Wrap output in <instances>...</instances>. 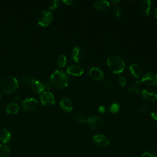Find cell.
<instances>
[{
	"mask_svg": "<svg viewBox=\"0 0 157 157\" xmlns=\"http://www.w3.org/2000/svg\"><path fill=\"white\" fill-rule=\"evenodd\" d=\"M35 82L34 77L31 75H26L21 77L20 82L22 85L26 86H31Z\"/></svg>",
	"mask_w": 157,
	"mask_h": 157,
	"instance_id": "ffe728a7",
	"label": "cell"
},
{
	"mask_svg": "<svg viewBox=\"0 0 157 157\" xmlns=\"http://www.w3.org/2000/svg\"><path fill=\"white\" fill-rule=\"evenodd\" d=\"M87 121L89 126L94 129L101 128V126H103L104 123V120L102 117L96 115H94L90 117L88 119Z\"/></svg>",
	"mask_w": 157,
	"mask_h": 157,
	"instance_id": "9c48e42d",
	"label": "cell"
},
{
	"mask_svg": "<svg viewBox=\"0 0 157 157\" xmlns=\"http://www.w3.org/2000/svg\"><path fill=\"white\" fill-rule=\"evenodd\" d=\"M74 119L77 122L81 123H85L88 120L86 116L84 114H82V113H79V114H77V115H75Z\"/></svg>",
	"mask_w": 157,
	"mask_h": 157,
	"instance_id": "d4e9b609",
	"label": "cell"
},
{
	"mask_svg": "<svg viewBox=\"0 0 157 157\" xmlns=\"http://www.w3.org/2000/svg\"><path fill=\"white\" fill-rule=\"evenodd\" d=\"M94 7L99 11H105L109 7V2L107 1H98L94 3Z\"/></svg>",
	"mask_w": 157,
	"mask_h": 157,
	"instance_id": "d6986e66",
	"label": "cell"
},
{
	"mask_svg": "<svg viewBox=\"0 0 157 157\" xmlns=\"http://www.w3.org/2000/svg\"><path fill=\"white\" fill-rule=\"evenodd\" d=\"M89 75L94 81H101L104 78L102 72L98 67H92L89 71Z\"/></svg>",
	"mask_w": 157,
	"mask_h": 157,
	"instance_id": "8fae6325",
	"label": "cell"
},
{
	"mask_svg": "<svg viewBox=\"0 0 157 157\" xmlns=\"http://www.w3.org/2000/svg\"><path fill=\"white\" fill-rule=\"evenodd\" d=\"M126 80L124 77L123 76H120V77H118V80H117V83L119 86H121V87H124L126 85Z\"/></svg>",
	"mask_w": 157,
	"mask_h": 157,
	"instance_id": "f546056e",
	"label": "cell"
},
{
	"mask_svg": "<svg viewBox=\"0 0 157 157\" xmlns=\"http://www.w3.org/2000/svg\"><path fill=\"white\" fill-rule=\"evenodd\" d=\"M127 92L131 94H137L139 92V89L137 86H131L128 88Z\"/></svg>",
	"mask_w": 157,
	"mask_h": 157,
	"instance_id": "4316f807",
	"label": "cell"
},
{
	"mask_svg": "<svg viewBox=\"0 0 157 157\" xmlns=\"http://www.w3.org/2000/svg\"><path fill=\"white\" fill-rule=\"evenodd\" d=\"M18 87L17 79L12 76H6L3 78L0 83V88L3 93L11 94L15 92Z\"/></svg>",
	"mask_w": 157,
	"mask_h": 157,
	"instance_id": "7a4b0ae2",
	"label": "cell"
},
{
	"mask_svg": "<svg viewBox=\"0 0 157 157\" xmlns=\"http://www.w3.org/2000/svg\"><path fill=\"white\" fill-rule=\"evenodd\" d=\"M103 84H104V86L107 88H109L111 86V83L108 80H104L103 82Z\"/></svg>",
	"mask_w": 157,
	"mask_h": 157,
	"instance_id": "836d02e7",
	"label": "cell"
},
{
	"mask_svg": "<svg viewBox=\"0 0 157 157\" xmlns=\"http://www.w3.org/2000/svg\"><path fill=\"white\" fill-rule=\"evenodd\" d=\"M50 82L56 88L61 89L67 87L69 83V78L63 71H55L50 76Z\"/></svg>",
	"mask_w": 157,
	"mask_h": 157,
	"instance_id": "6da1fadb",
	"label": "cell"
},
{
	"mask_svg": "<svg viewBox=\"0 0 157 157\" xmlns=\"http://www.w3.org/2000/svg\"><path fill=\"white\" fill-rule=\"evenodd\" d=\"M140 94L142 98L147 102H155L157 99V94L152 91L143 90Z\"/></svg>",
	"mask_w": 157,
	"mask_h": 157,
	"instance_id": "7c38bea8",
	"label": "cell"
},
{
	"mask_svg": "<svg viewBox=\"0 0 157 157\" xmlns=\"http://www.w3.org/2000/svg\"><path fill=\"white\" fill-rule=\"evenodd\" d=\"M112 3H118V2H120V1H110Z\"/></svg>",
	"mask_w": 157,
	"mask_h": 157,
	"instance_id": "74e56055",
	"label": "cell"
},
{
	"mask_svg": "<svg viewBox=\"0 0 157 157\" xmlns=\"http://www.w3.org/2000/svg\"><path fill=\"white\" fill-rule=\"evenodd\" d=\"M44 86V88L45 89H50V82H49L48 81L46 80H41Z\"/></svg>",
	"mask_w": 157,
	"mask_h": 157,
	"instance_id": "1f68e13d",
	"label": "cell"
},
{
	"mask_svg": "<svg viewBox=\"0 0 157 157\" xmlns=\"http://www.w3.org/2000/svg\"><path fill=\"white\" fill-rule=\"evenodd\" d=\"M105 107L104 106V105H101V106H99V107H98V112H99V113H104L105 112Z\"/></svg>",
	"mask_w": 157,
	"mask_h": 157,
	"instance_id": "d6a6232c",
	"label": "cell"
},
{
	"mask_svg": "<svg viewBox=\"0 0 157 157\" xmlns=\"http://www.w3.org/2000/svg\"><path fill=\"white\" fill-rule=\"evenodd\" d=\"M93 144L99 147H106L109 145V140L104 134H96L93 137Z\"/></svg>",
	"mask_w": 157,
	"mask_h": 157,
	"instance_id": "ba28073f",
	"label": "cell"
},
{
	"mask_svg": "<svg viewBox=\"0 0 157 157\" xmlns=\"http://www.w3.org/2000/svg\"><path fill=\"white\" fill-rule=\"evenodd\" d=\"M112 13L114 15V17L117 19V20H120L122 16V11L121 8L118 6L117 5L114 6L112 9Z\"/></svg>",
	"mask_w": 157,
	"mask_h": 157,
	"instance_id": "603a6c76",
	"label": "cell"
},
{
	"mask_svg": "<svg viewBox=\"0 0 157 157\" xmlns=\"http://www.w3.org/2000/svg\"><path fill=\"white\" fill-rule=\"evenodd\" d=\"M60 107L66 112H70L72 110L73 105L71 100L67 98H63L59 102Z\"/></svg>",
	"mask_w": 157,
	"mask_h": 157,
	"instance_id": "9a60e30c",
	"label": "cell"
},
{
	"mask_svg": "<svg viewBox=\"0 0 157 157\" xmlns=\"http://www.w3.org/2000/svg\"><path fill=\"white\" fill-rule=\"evenodd\" d=\"M44 86L41 80H36L31 85L32 91L36 94H39L43 93L44 91Z\"/></svg>",
	"mask_w": 157,
	"mask_h": 157,
	"instance_id": "ac0fdd59",
	"label": "cell"
},
{
	"mask_svg": "<svg viewBox=\"0 0 157 157\" xmlns=\"http://www.w3.org/2000/svg\"><path fill=\"white\" fill-rule=\"evenodd\" d=\"M6 110L7 113L14 115L18 113L19 110V106L15 102H12L6 107Z\"/></svg>",
	"mask_w": 157,
	"mask_h": 157,
	"instance_id": "44dd1931",
	"label": "cell"
},
{
	"mask_svg": "<svg viewBox=\"0 0 157 157\" xmlns=\"http://www.w3.org/2000/svg\"><path fill=\"white\" fill-rule=\"evenodd\" d=\"M67 63V59L65 55H60L57 58V64L59 67H64Z\"/></svg>",
	"mask_w": 157,
	"mask_h": 157,
	"instance_id": "cb8c5ba5",
	"label": "cell"
},
{
	"mask_svg": "<svg viewBox=\"0 0 157 157\" xmlns=\"http://www.w3.org/2000/svg\"><path fill=\"white\" fill-rule=\"evenodd\" d=\"M154 15H155V17L157 18V8H156L154 11Z\"/></svg>",
	"mask_w": 157,
	"mask_h": 157,
	"instance_id": "8d00e7d4",
	"label": "cell"
},
{
	"mask_svg": "<svg viewBox=\"0 0 157 157\" xmlns=\"http://www.w3.org/2000/svg\"><path fill=\"white\" fill-rule=\"evenodd\" d=\"M11 132L10 131L6 128L0 130V142L2 144H6L10 141L11 139Z\"/></svg>",
	"mask_w": 157,
	"mask_h": 157,
	"instance_id": "e0dca14e",
	"label": "cell"
},
{
	"mask_svg": "<svg viewBox=\"0 0 157 157\" xmlns=\"http://www.w3.org/2000/svg\"><path fill=\"white\" fill-rule=\"evenodd\" d=\"M150 110V108L147 105L144 104L139 107V111L140 112H148Z\"/></svg>",
	"mask_w": 157,
	"mask_h": 157,
	"instance_id": "4dcf8cb0",
	"label": "cell"
},
{
	"mask_svg": "<svg viewBox=\"0 0 157 157\" xmlns=\"http://www.w3.org/2000/svg\"><path fill=\"white\" fill-rule=\"evenodd\" d=\"M142 157H157V152L154 151H147L142 154Z\"/></svg>",
	"mask_w": 157,
	"mask_h": 157,
	"instance_id": "f1b7e54d",
	"label": "cell"
},
{
	"mask_svg": "<svg viewBox=\"0 0 157 157\" xmlns=\"http://www.w3.org/2000/svg\"><path fill=\"white\" fill-rule=\"evenodd\" d=\"M63 2L65 3L67 6H69L73 2V1L72 0H66V1H63Z\"/></svg>",
	"mask_w": 157,
	"mask_h": 157,
	"instance_id": "d590c367",
	"label": "cell"
},
{
	"mask_svg": "<svg viewBox=\"0 0 157 157\" xmlns=\"http://www.w3.org/2000/svg\"><path fill=\"white\" fill-rule=\"evenodd\" d=\"M10 155L9 147L6 144H0V157H9Z\"/></svg>",
	"mask_w": 157,
	"mask_h": 157,
	"instance_id": "7402d4cb",
	"label": "cell"
},
{
	"mask_svg": "<svg viewBox=\"0 0 157 157\" xmlns=\"http://www.w3.org/2000/svg\"><path fill=\"white\" fill-rule=\"evenodd\" d=\"M59 4V1L58 0H52L49 2L48 9L51 10H55L58 7Z\"/></svg>",
	"mask_w": 157,
	"mask_h": 157,
	"instance_id": "484cf974",
	"label": "cell"
},
{
	"mask_svg": "<svg viewBox=\"0 0 157 157\" xmlns=\"http://www.w3.org/2000/svg\"><path fill=\"white\" fill-rule=\"evenodd\" d=\"M38 105V101L33 98H28L21 102V108L26 112L34 110Z\"/></svg>",
	"mask_w": 157,
	"mask_h": 157,
	"instance_id": "52a82bcc",
	"label": "cell"
},
{
	"mask_svg": "<svg viewBox=\"0 0 157 157\" xmlns=\"http://www.w3.org/2000/svg\"><path fill=\"white\" fill-rule=\"evenodd\" d=\"M107 61L110 70L113 73L120 74L124 71L125 63L121 57L117 55H112L107 58Z\"/></svg>",
	"mask_w": 157,
	"mask_h": 157,
	"instance_id": "3957f363",
	"label": "cell"
},
{
	"mask_svg": "<svg viewBox=\"0 0 157 157\" xmlns=\"http://www.w3.org/2000/svg\"><path fill=\"white\" fill-rule=\"evenodd\" d=\"M129 72L131 74V75L136 77V78H139L141 77L142 74V70L140 66H139L137 64H132L129 67Z\"/></svg>",
	"mask_w": 157,
	"mask_h": 157,
	"instance_id": "2e32d148",
	"label": "cell"
},
{
	"mask_svg": "<svg viewBox=\"0 0 157 157\" xmlns=\"http://www.w3.org/2000/svg\"><path fill=\"white\" fill-rule=\"evenodd\" d=\"M1 98H2V94H1V91H0V101H1Z\"/></svg>",
	"mask_w": 157,
	"mask_h": 157,
	"instance_id": "f35d334b",
	"label": "cell"
},
{
	"mask_svg": "<svg viewBox=\"0 0 157 157\" xmlns=\"http://www.w3.org/2000/svg\"><path fill=\"white\" fill-rule=\"evenodd\" d=\"M150 115H151V117L152 118V119H153L154 120L157 121V113L153 112L151 113Z\"/></svg>",
	"mask_w": 157,
	"mask_h": 157,
	"instance_id": "e575fe53",
	"label": "cell"
},
{
	"mask_svg": "<svg viewBox=\"0 0 157 157\" xmlns=\"http://www.w3.org/2000/svg\"><path fill=\"white\" fill-rule=\"evenodd\" d=\"M139 7L143 14L145 16H148L150 14L151 8V2L149 0H143L140 2Z\"/></svg>",
	"mask_w": 157,
	"mask_h": 157,
	"instance_id": "5bb4252c",
	"label": "cell"
},
{
	"mask_svg": "<svg viewBox=\"0 0 157 157\" xmlns=\"http://www.w3.org/2000/svg\"><path fill=\"white\" fill-rule=\"evenodd\" d=\"M53 20V14L49 10H42L37 16V23L44 27L48 26Z\"/></svg>",
	"mask_w": 157,
	"mask_h": 157,
	"instance_id": "277c9868",
	"label": "cell"
},
{
	"mask_svg": "<svg viewBox=\"0 0 157 157\" xmlns=\"http://www.w3.org/2000/svg\"><path fill=\"white\" fill-rule=\"evenodd\" d=\"M119 109H120V106H119L118 104L115 102V103H113L111 104V105L110 106V108H109V110L112 113H116L118 112Z\"/></svg>",
	"mask_w": 157,
	"mask_h": 157,
	"instance_id": "83f0119b",
	"label": "cell"
},
{
	"mask_svg": "<svg viewBox=\"0 0 157 157\" xmlns=\"http://www.w3.org/2000/svg\"><path fill=\"white\" fill-rule=\"evenodd\" d=\"M66 72L67 74L74 75V76H80L83 74V69L80 66L77 64H71L66 69Z\"/></svg>",
	"mask_w": 157,
	"mask_h": 157,
	"instance_id": "30bf717a",
	"label": "cell"
},
{
	"mask_svg": "<svg viewBox=\"0 0 157 157\" xmlns=\"http://www.w3.org/2000/svg\"><path fill=\"white\" fill-rule=\"evenodd\" d=\"M40 101L42 105L47 107H51L55 105V98L52 93L44 91L40 95Z\"/></svg>",
	"mask_w": 157,
	"mask_h": 157,
	"instance_id": "8992f818",
	"label": "cell"
},
{
	"mask_svg": "<svg viewBox=\"0 0 157 157\" xmlns=\"http://www.w3.org/2000/svg\"><path fill=\"white\" fill-rule=\"evenodd\" d=\"M71 56L75 62L78 63L83 59V52L80 47L77 46L72 49L71 53Z\"/></svg>",
	"mask_w": 157,
	"mask_h": 157,
	"instance_id": "4fadbf2b",
	"label": "cell"
},
{
	"mask_svg": "<svg viewBox=\"0 0 157 157\" xmlns=\"http://www.w3.org/2000/svg\"><path fill=\"white\" fill-rule=\"evenodd\" d=\"M141 83L147 86L155 85L157 83V75L153 72H148L142 76L140 80L136 81L137 85H140Z\"/></svg>",
	"mask_w": 157,
	"mask_h": 157,
	"instance_id": "5b68a950",
	"label": "cell"
}]
</instances>
